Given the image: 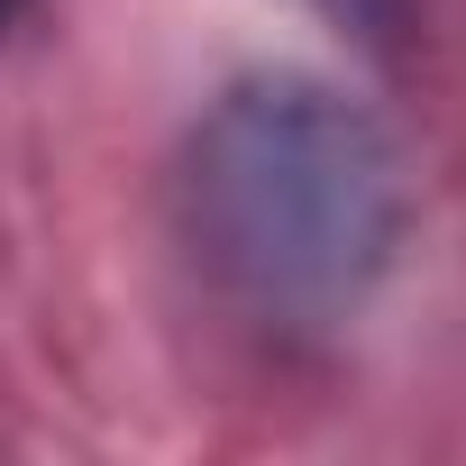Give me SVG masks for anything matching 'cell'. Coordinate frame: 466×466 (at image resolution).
<instances>
[{
    "instance_id": "3",
    "label": "cell",
    "mask_w": 466,
    "mask_h": 466,
    "mask_svg": "<svg viewBox=\"0 0 466 466\" xmlns=\"http://www.w3.org/2000/svg\"><path fill=\"white\" fill-rule=\"evenodd\" d=\"M19 10H28V0H0V28H10V19H19Z\"/></svg>"
},
{
    "instance_id": "2",
    "label": "cell",
    "mask_w": 466,
    "mask_h": 466,
    "mask_svg": "<svg viewBox=\"0 0 466 466\" xmlns=\"http://www.w3.org/2000/svg\"><path fill=\"white\" fill-rule=\"evenodd\" d=\"M329 10H348V19H393V0H329Z\"/></svg>"
},
{
    "instance_id": "1",
    "label": "cell",
    "mask_w": 466,
    "mask_h": 466,
    "mask_svg": "<svg viewBox=\"0 0 466 466\" xmlns=\"http://www.w3.org/2000/svg\"><path fill=\"white\" fill-rule=\"evenodd\" d=\"M192 228L275 320H348L402 248V156L320 74L228 83L192 128Z\"/></svg>"
}]
</instances>
